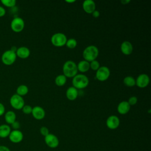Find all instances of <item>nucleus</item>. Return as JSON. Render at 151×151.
I'll return each instance as SVG.
<instances>
[{"mask_svg":"<svg viewBox=\"0 0 151 151\" xmlns=\"http://www.w3.org/2000/svg\"><path fill=\"white\" fill-rule=\"evenodd\" d=\"M63 72L67 78H73L78 73L77 64L72 60L66 61L63 65Z\"/></svg>","mask_w":151,"mask_h":151,"instance_id":"nucleus-1","label":"nucleus"},{"mask_svg":"<svg viewBox=\"0 0 151 151\" xmlns=\"http://www.w3.org/2000/svg\"><path fill=\"white\" fill-rule=\"evenodd\" d=\"M99 54V50L98 48L94 45H90L86 47L83 51L84 60L89 63L96 60Z\"/></svg>","mask_w":151,"mask_h":151,"instance_id":"nucleus-2","label":"nucleus"},{"mask_svg":"<svg viewBox=\"0 0 151 151\" xmlns=\"http://www.w3.org/2000/svg\"><path fill=\"white\" fill-rule=\"evenodd\" d=\"M89 84L88 78L83 74H76L72 80V84L77 90L85 88Z\"/></svg>","mask_w":151,"mask_h":151,"instance_id":"nucleus-3","label":"nucleus"},{"mask_svg":"<svg viewBox=\"0 0 151 151\" xmlns=\"http://www.w3.org/2000/svg\"><path fill=\"white\" fill-rule=\"evenodd\" d=\"M67 40V36L62 32L55 33L51 37V44L57 47H61L65 45Z\"/></svg>","mask_w":151,"mask_h":151,"instance_id":"nucleus-4","label":"nucleus"},{"mask_svg":"<svg viewBox=\"0 0 151 151\" xmlns=\"http://www.w3.org/2000/svg\"><path fill=\"white\" fill-rule=\"evenodd\" d=\"M17 59L16 53L10 50L5 51L1 56L2 62L6 65L13 64Z\"/></svg>","mask_w":151,"mask_h":151,"instance_id":"nucleus-5","label":"nucleus"},{"mask_svg":"<svg viewBox=\"0 0 151 151\" xmlns=\"http://www.w3.org/2000/svg\"><path fill=\"white\" fill-rule=\"evenodd\" d=\"M9 103L11 106L15 110H21L25 105L23 97L17 94H14L11 97Z\"/></svg>","mask_w":151,"mask_h":151,"instance_id":"nucleus-6","label":"nucleus"},{"mask_svg":"<svg viewBox=\"0 0 151 151\" xmlns=\"http://www.w3.org/2000/svg\"><path fill=\"white\" fill-rule=\"evenodd\" d=\"M25 27L24 19L19 17H16L11 22V28L15 32H21Z\"/></svg>","mask_w":151,"mask_h":151,"instance_id":"nucleus-7","label":"nucleus"},{"mask_svg":"<svg viewBox=\"0 0 151 151\" xmlns=\"http://www.w3.org/2000/svg\"><path fill=\"white\" fill-rule=\"evenodd\" d=\"M110 75V69L106 66H100L96 72V78L100 81L107 80Z\"/></svg>","mask_w":151,"mask_h":151,"instance_id":"nucleus-8","label":"nucleus"},{"mask_svg":"<svg viewBox=\"0 0 151 151\" xmlns=\"http://www.w3.org/2000/svg\"><path fill=\"white\" fill-rule=\"evenodd\" d=\"M44 141L46 145L52 149L56 148L59 145L58 138L55 134L52 133H49L45 136Z\"/></svg>","mask_w":151,"mask_h":151,"instance_id":"nucleus-9","label":"nucleus"},{"mask_svg":"<svg viewBox=\"0 0 151 151\" xmlns=\"http://www.w3.org/2000/svg\"><path fill=\"white\" fill-rule=\"evenodd\" d=\"M136 80V86L139 88H145L146 87L150 82V78L147 74L142 73L139 74Z\"/></svg>","mask_w":151,"mask_h":151,"instance_id":"nucleus-10","label":"nucleus"},{"mask_svg":"<svg viewBox=\"0 0 151 151\" xmlns=\"http://www.w3.org/2000/svg\"><path fill=\"white\" fill-rule=\"evenodd\" d=\"M120 119L116 115H111L109 116L106 120V126L111 130L116 129L120 125Z\"/></svg>","mask_w":151,"mask_h":151,"instance_id":"nucleus-11","label":"nucleus"},{"mask_svg":"<svg viewBox=\"0 0 151 151\" xmlns=\"http://www.w3.org/2000/svg\"><path fill=\"white\" fill-rule=\"evenodd\" d=\"M8 138L12 143H18L23 140L24 134L19 130H11Z\"/></svg>","mask_w":151,"mask_h":151,"instance_id":"nucleus-12","label":"nucleus"},{"mask_svg":"<svg viewBox=\"0 0 151 151\" xmlns=\"http://www.w3.org/2000/svg\"><path fill=\"white\" fill-rule=\"evenodd\" d=\"M31 114L35 119L41 120L45 117V111L42 107L37 106L32 107Z\"/></svg>","mask_w":151,"mask_h":151,"instance_id":"nucleus-13","label":"nucleus"},{"mask_svg":"<svg viewBox=\"0 0 151 151\" xmlns=\"http://www.w3.org/2000/svg\"><path fill=\"white\" fill-rule=\"evenodd\" d=\"M83 9L87 14H92L96 10V3L93 0H85L83 2Z\"/></svg>","mask_w":151,"mask_h":151,"instance_id":"nucleus-14","label":"nucleus"},{"mask_svg":"<svg viewBox=\"0 0 151 151\" xmlns=\"http://www.w3.org/2000/svg\"><path fill=\"white\" fill-rule=\"evenodd\" d=\"M121 52L126 55H129L131 54L133 50V47L132 44L129 41H123L120 45Z\"/></svg>","mask_w":151,"mask_h":151,"instance_id":"nucleus-15","label":"nucleus"},{"mask_svg":"<svg viewBox=\"0 0 151 151\" xmlns=\"http://www.w3.org/2000/svg\"><path fill=\"white\" fill-rule=\"evenodd\" d=\"M65 96L68 100L70 101L75 100L78 96V91L73 86L69 87L65 92Z\"/></svg>","mask_w":151,"mask_h":151,"instance_id":"nucleus-16","label":"nucleus"},{"mask_svg":"<svg viewBox=\"0 0 151 151\" xmlns=\"http://www.w3.org/2000/svg\"><path fill=\"white\" fill-rule=\"evenodd\" d=\"M130 107L127 101H122L118 104L117 110L120 114H126L130 111Z\"/></svg>","mask_w":151,"mask_h":151,"instance_id":"nucleus-17","label":"nucleus"},{"mask_svg":"<svg viewBox=\"0 0 151 151\" xmlns=\"http://www.w3.org/2000/svg\"><path fill=\"white\" fill-rule=\"evenodd\" d=\"M17 57L22 59L27 58L30 55V50L28 48L25 46H22L17 48L16 51Z\"/></svg>","mask_w":151,"mask_h":151,"instance_id":"nucleus-18","label":"nucleus"},{"mask_svg":"<svg viewBox=\"0 0 151 151\" xmlns=\"http://www.w3.org/2000/svg\"><path fill=\"white\" fill-rule=\"evenodd\" d=\"M11 130V127L7 124L0 125V137L6 138L8 137Z\"/></svg>","mask_w":151,"mask_h":151,"instance_id":"nucleus-19","label":"nucleus"},{"mask_svg":"<svg viewBox=\"0 0 151 151\" xmlns=\"http://www.w3.org/2000/svg\"><path fill=\"white\" fill-rule=\"evenodd\" d=\"M77 70L78 71H80L81 73H86L89 70L90 68V63L83 60L80 61L77 64Z\"/></svg>","mask_w":151,"mask_h":151,"instance_id":"nucleus-20","label":"nucleus"},{"mask_svg":"<svg viewBox=\"0 0 151 151\" xmlns=\"http://www.w3.org/2000/svg\"><path fill=\"white\" fill-rule=\"evenodd\" d=\"M4 118L7 124H11L12 123H14L16 120L17 116L14 111L9 110L5 113Z\"/></svg>","mask_w":151,"mask_h":151,"instance_id":"nucleus-21","label":"nucleus"},{"mask_svg":"<svg viewBox=\"0 0 151 151\" xmlns=\"http://www.w3.org/2000/svg\"><path fill=\"white\" fill-rule=\"evenodd\" d=\"M54 82L55 85L58 87L63 86L67 82V77L63 74H59L55 78Z\"/></svg>","mask_w":151,"mask_h":151,"instance_id":"nucleus-22","label":"nucleus"},{"mask_svg":"<svg viewBox=\"0 0 151 151\" xmlns=\"http://www.w3.org/2000/svg\"><path fill=\"white\" fill-rule=\"evenodd\" d=\"M28 91H29L28 87L26 85L21 84L17 87L16 90V92H17L16 94L22 97L27 95V93H28Z\"/></svg>","mask_w":151,"mask_h":151,"instance_id":"nucleus-23","label":"nucleus"},{"mask_svg":"<svg viewBox=\"0 0 151 151\" xmlns=\"http://www.w3.org/2000/svg\"><path fill=\"white\" fill-rule=\"evenodd\" d=\"M123 83L126 86L131 87L136 86V80L133 77L130 76H128L124 78Z\"/></svg>","mask_w":151,"mask_h":151,"instance_id":"nucleus-24","label":"nucleus"},{"mask_svg":"<svg viewBox=\"0 0 151 151\" xmlns=\"http://www.w3.org/2000/svg\"><path fill=\"white\" fill-rule=\"evenodd\" d=\"M77 41L74 38H70L67 39V42L65 43V45L67 48L70 49H74L77 47Z\"/></svg>","mask_w":151,"mask_h":151,"instance_id":"nucleus-25","label":"nucleus"},{"mask_svg":"<svg viewBox=\"0 0 151 151\" xmlns=\"http://www.w3.org/2000/svg\"><path fill=\"white\" fill-rule=\"evenodd\" d=\"M1 2L5 6L8 8H14L15 6L17 1L15 0H1Z\"/></svg>","mask_w":151,"mask_h":151,"instance_id":"nucleus-26","label":"nucleus"},{"mask_svg":"<svg viewBox=\"0 0 151 151\" xmlns=\"http://www.w3.org/2000/svg\"><path fill=\"white\" fill-rule=\"evenodd\" d=\"M100 67V63L97 60H95L90 62V68L94 71H97Z\"/></svg>","mask_w":151,"mask_h":151,"instance_id":"nucleus-27","label":"nucleus"},{"mask_svg":"<svg viewBox=\"0 0 151 151\" xmlns=\"http://www.w3.org/2000/svg\"><path fill=\"white\" fill-rule=\"evenodd\" d=\"M22 112L25 114H29L32 113V107L29 105H24L22 108Z\"/></svg>","mask_w":151,"mask_h":151,"instance_id":"nucleus-28","label":"nucleus"},{"mask_svg":"<svg viewBox=\"0 0 151 151\" xmlns=\"http://www.w3.org/2000/svg\"><path fill=\"white\" fill-rule=\"evenodd\" d=\"M127 102L129 103V104H130V106H134V105H135V104L137 103V97L136 96H131V97L129 99Z\"/></svg>","mask_w":151,"mask_h":151,"instance_id":"nucleus-29","label":"nucleus"},{"mask_svg":"<svg viewBox=\"0 0 151 151\" xmlns=\"http://www.w3.org/2000/svg\"><path fill=\"white\" fill-rule=\"evenodd\" d=\"M40 132L41 134L44 137L50 133L48 129L45 126H42L40 129Z\"/></svg>","mask_w":151,"mask_h":151,"instance_id":"nucleus-30","label":"nucleus"},{"mask_svg":"<svg viewBox=\"0 0 151 151\" xmlns=\"http://www.w3.org/2000/svg\"><path fill=\"white\" fill-rule=\"evenodd\" d=\"M11 127L13 130H19L20 128V123L18 121L15 120L14 123H12L11 124Z\"/></svg>","mask_w":151,"mask_h":151,"instance_id":"nucleus-31","label":"nucleus"},{"mask_svg":"<svg viewBox=\"0 0 151 151\" xmlns=\"http://www.w3.org/2000/svg\"><path fill=\"white\" fill-rule=\"evenodd\" d=\"M5 109L4 105L2 103H0V116H2L5 113Z\"/></svg>","mask_w":151,"mask_h":151,"instance_id":"nucleus-32","label":"nucleus"},{"mask_svg":"<svg viewBox=\"0 0 151 151\" xmlns=\"http://www.w3.org/2000/svg\"><path fill=\"white\" fill-rule=\"evenodd\" d=\"M6 11L4 7L0 6V17H2L5 15Z\"/></svg>","mask_w":151,"mask_h":151,"instance_id":"nucleus-33","label":"nucleus"},{"mask_svg":"<svg viewBox=\"0 0 151 151\" xmlns=\"http://www.w3.org/2000/svg\"><path fill=\"white\" fill-rule=\"evenodd\" d=\"M0 151H11V150L6 146L0 145Z\"/></svg>","mask_w":151,"mask_h":151,"instance_id":"nucleus-34","label":"nucleus"},{"mask_svg":"<svg viewBox=\"0 0 151 151\" xmlns=\"http://www.w3.org/2000/svg\"><path fill=\"white\" fill-rule=\"evenodd\" d=\"M92 15L94 18H98L100 16V12L98 10H95L92 12Z\"/></svg>","mask_w":151,"mask_h":151,"instance_id":"nucleus-35","label":"nucleus"},{"mask_svg":"<svg viewBox=\"0 0 151 151\" xmlns=\"http://www.w3.org/2000/svg\"><path fill=\"white\" fill-rule=\"evenodd\" d=\"M130 2V0H122L121 1V3L123 4V5H126L127 4H129Z\"/></svg>","mask_w":151,"mask_h":151,"instance_id":"nucleus-36","label":"nucleus"},{"mask_svg":"<svg viewBox=\"0 0 151 151\" xmlns=\"http://www.w3.org/2000/svg\"><path fill=\"white\" fill-rule=\"evenodd\" d=\"M17 48H17V47H15V46H12V47H11V48L10 49V50H11L12 51H13V52H14L16 53V51H17Z\"/></svg>","mask_w":151,"mask_h":151,"instance_id":"nucleus-37","label":"nucleus"},{"mask_svg":"<svg viewBox=\"0 0 151 151\" xmlns=\"http://www.w3.org/2000/svg\"><path fill=\"white\" fill-rule=\"evenodd\" d=\"M65 2H68V3H73L74 2H76L75 0H65Z\"/></svg>","mask_w":151,"mask_h":151,"instance_id":"nucleus-38","label":"nucleus"}]
</instances>
